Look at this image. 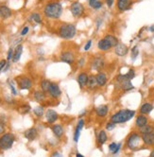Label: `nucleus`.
<instances>
[{"instance_id": "nucleus-36", "label": "nucleus", "mask_w": 154, "mask_h": 157, "mask_svg": "<svg viewBox=\"0 0 154 157\" xmlns=\"http://www.w3.org/2000/svg\"><path fill=\"white\" fill-rule=\"evenodd\" d=\"M126 77H127V78L128 80H130V81H131V80H133L134 78V77H135V71H134V69H133V68H130L126 74Z\"/></svg>"}, {"instance_id": "nucleus-2", "label": "nucleus", "mask_w": 154, "mask_h": 157, "mask_svg": "<svg viewBox=\"0 0 154 157\" xmlns=\"http://www.w3.org/2000/svg\"><path fill=\"white\" fill-rule=\"evenodd\" d=\"M134 115H135V111L129 110V109L120 110V111L116 112L115 114H114L111 117V121L115 123V124L124 123V122H127V121L130 120L134 117Z\"/></svg>"}, {"instance_id": "nucleus-30", "label": "nucleus", "mask_w": 154, "mask_h": 157, "mask_svg": "<svg viewBox=\"0 0 154 157\" xmlns=\"http://www.w3.org/2000/svg\"><path fill=\"white\" fill-rule=\"evenodd\" d=\"M52 131L57 137H61L63 134V129L61 125H54L52 128Z\"/></svg>"}, {"instance_id": "nucleus-49", "label": "nucleus", "mask_w": 154, "mask_h": 157, "mask_svg": "<svg viewBox=\"0 0 154 157\" xmlns=\"http://www.w3.org/2000/svg\"><path fill=\"white\" fill-rule=\"evenodd\" d=\"M148 30H149V31H151V32H154V25H153V26H151V27H149Z\"/></svg>"}, {"instance_id": "nucleus-5", "label": "nucleus", "mask_w": 154, "mask_h": 157, "mask_svg": "<svg viewBox=\"0 0 154 157\" xmlns=\"http://www.w3.org/2000/svg\"><path fill=\"white\" fill-rule=\"evenodd\" d=\"M116 82L120 89L123 91H130L133 89V85L131 83V81L128 80L125 74H120L116 77Z\"/></svg>"}, {"instance_id": "nucleus-11", "label": "nucleus", "mask_w": 154, "mask_h": 157, "mask_svg": "<svg viewBox=\"0 0 154 157\" xmlns=\"http://www.w3.org/2000/svg\"><path fill=\"white\" fill-rule=\"evenodd\" d=\"M61 61L65 63L72 64L75 62V54L71 51H64L61 55Z\"/></svg>"}, {"instance_id": "nucleus-15", "label": "nucleus", "mask_w": 154, "mask_h": 157, "mask_svg": "<svg viewBox=\"0 0 154 157\" xmlns=\"http://www.w3.org/2000/svg\"><path fill=\"white\" fill-rule=\"evenodd\" d=\"M88 78H89V75L85 72H81L78 75V78H77V81L79 82V85L81 88H83L84 86H86L87 82H88Z\"/></svg>"}, {"instance_id": "nucleus-46", "label": "nucleus", "mask_w": 154, "mask_h": 157, "mask_svg": "<svg viewBox=\"0 0 154 157\" xmlns=\"http://www.w3.org/2000/svg\"><path fill=\"white\" fill-rule=\"evenodd\" d=\"M115 3V0H106V4L109 8H112Z\"/></svg>"}, {"instance_id": "nucleus-9", "label": "nucleus", "mask_w": 154, "mask_h": 157, "mask_svg": "<svg viewBox=\"0 0 154 157\" xmlns=\"http://www.w3.org/2000/svg\"><path fill=\"white\" fill-rule=\"evenodd\" d=\"M91 64H92V67H93L94 70L100 71L104 67V65H105V61H104V59L101 57L100 55H97L96 57H95L93 59Z\"/></svg>"}, {"instance_id": "nucleus-51", "label": "nucleus", "mask_w": 154, "mask_h": 157, "mask_svg": "<svg viewBox=\"0 0 154 157\" xmlns=\"http://www.w3.org/2000/svg\"><path fill=\"white\" fill-rule=\"evenodd\" d=\"M149 157H154V151H152L150 152V155H149Z\"/></svg>"}, {"instance_id": "nucleus-53", "label": "nucleus", "mask_w": 154, "mask_h": 157, "mask_svg": "<svg viewBox=\"0 0 154 157\" xmlns=\"http://www.w3.org/2000/svg\"><path fill=\"white\" fill-rule=\"evenodd\" d=\"M0 102H1V99H0Z\"/></svg>"}, {"instance_id": "nucleus-14", "label": "nucleus", "mask_w": 154, "mask_h": 157, "mask_svg": "<svg viewBox=\"0 0 154 157\" xmlns=\"http://www.w3.org/2000/svg\"><path fill=\"white\" fill-rule=\"evenodd\" d=\"M96 82H97L98 86L102 87V86L106 85V83L108 82V77H107L106 73H104V72H98L96 75Z\"/></svg>"}, {"instance_id": "nucleus-42", "label": "nucleus", "mask_w": 154, "mask_h": 157, "mask_svg": "<svg viewBox=\"0 0 154 157\" xmlns=\"http://www.w3.org/2000/svg\"><path fill=\"white\" fill-rule=\"evenodd\" d=\"M91 46H92V40H88V42L86 43V44L84 46V50L88 51L91 48Z\"/></svg>"}, {"instance_id": "nucleus-39", "label": "nucleus", "mask_w": 154, "mask_h": 157, "mask_svg": "<svg viewBox=\"0 0 154 157\" xmlns=\"http://www.w3.org/2000/svg\"><path fill=\"white\" fill-rule=\"evenodd\" d=\"M34 114L38 117H41L43 114V108L42 106H39V107H36L34 109Z\"/></svg>"}, {"instance_id": "nucleus-52", "label": "nucleus", "mask_w": 154, "mask_h": 157, "mask_svg": "<svg viewBox=\"0 0 154 157\" xmlns=\"http://www.w3.org/2000/svg\"><path fill=\"white\" fill-rule=\"evenodd\" d=\"M87 1H88V2H90V1H93V0H87Z\"/></svg>"}, {"instance_id": "nucleus-10", "label": "nucleus", "mask_w": 154, "mask_h": 157, "mask_svg": "<svg viewBox=\"0 0 154 157\" xmlns=\"http://www.w3.org/2000/svg\"><path fill=\"white\" fill-rule=\"evenodd\" d=\"M129 52V48L123 43H118L115 47V53L118 57H124Z\"/></svg>"}, {"instance_id": "nucleus-12", "label": "nucleus", "mask_w": 154, "mask_h": 157, "mask_svg": "<svg viewBox=\"0 0 154 157\" xmlns=\"http://www.w3.org/2000/svg\"><path fill=\"white\" fill-rule=\"evenodd\" d=\"M48 93L49 95L54 98H58L61 94H62V91H61V89L59 87V85L57 83H55V82H51L50 84V87H49V90H48Z\"/></svg>"}, {"instance_id": "nucleus-54", "label": "nucleus", "mask_w": 154, "mask_h": 157, "mask_svg": "<svg viewBox=\"0 0 154 157\" xmlns=\"http://www.w3.org/2000/svg\"><path fill=\"white\" fill-rule=\"evenodd\" d=\"M153 107H154V105H153Z\"/></svg>"}, {"instance_id": "nucleus-48", "label": "nucleus", "mask_w": 154, "mask_h": 157, "mask_svg": "<svg viewBox=\"0 0 154 157\" xmlns=\"http://www.w3.org/2000/svg\"><path fill=\"white\" fill-rule=\"evenodd\" d=\"M4 131H5V127H4V125L2 124V123H0V134L3 133V132H4Z\"/></svg>"}, {"instance_id": "nucleus-44", "label": "nucleus", "mask_w": 154, "mask_h": 157, "mask_svg": "<svg viewBox=\"0 0 154 157\" xmlns=\"http://www.w3.org/2000/svg\"><path fill=\"white\" fill-rule=\"evenodd\" d=\"M78 65H79V67H81V68H82V67L85 65V60H84V58H81V59L79 60Z\"/></svg>"}, {"instance_id": "nucleus-22", "label": "nucleus", "mask_w": 154, "mask_h": 157, "mask_svg": "<svg viewBox=\"0 0 154 157\" xmlns=\"http://www.w3.org/2000/svg\"><path fill=\"white\" fill-rule=\"evenodd\" d=\"M153 108L154 107H153V105L151 103L146 102L140 107V113H141V115H148V114L151 113V111L153 110Z\"/></svg>"}, {"instance_id": "nucleus-43", "label": "nucleus", "mask_w": 154, "mask_h": 157, "mask_svg": "<svg viewBox=\"0 0 154 157\" xmlns=\"http://www.w3.org/2000/svg\"><path fill=\"white\" fill-rule=\"evenodd\" d=\"M7 61L6 60H2V61H0V72L3 71V69L5 68V66L7 64Z\"/></svg>"}, {"instance_id": "nucleus-32", "label": "nucleus", "mask_w": 154, "mask_h": 157, "mask_svg": "<svg viewBox=\"0 0 154 157\" xmlns=\"http://www.w3.org/2000/svg\"><path fill=\"white\" fill-rule=\"evenodd\" d=\"M153 131H154L153 127H152V126H150V125H148V124H147L146 126L140 128V132H141L142 134L149 133V132H153Z\"/></svg>"}, {"instance_id": "nucleus-35", "label": "nucleus", "mask_w": 154, "mask_h": 157, "mask_svg": "<svg viewBox=\"0 0 154 157\" xmlns=\"http://www.w3.org/2000/svg\"><path fill=\"white\" fill-rule=\"evenodd\" d=\"M30 18L33 20L35 23H37V24H41L42 23V18H41V16H40V14L39 13H32L31 14V16H30Z\"/></svg>"}, {"instance_id": "nucleus-26", "label": "nucleus", "mask_w": 154, "mask_h": 157, "mask_svg": "<svg viewBox=\"0 0 154 157\" xmlns=\"http://www.w3.org/2000/svg\"><path fill=\"white\" fill-rule=\"evenodd\" d=\"M22 52H23V46L22 44H18L16 47V48L14 49V53H13V61L14 63H17L20 58H21V55H22Z\"/></svg>"}, {"instance_id": "nucleus-45", "label": "nucleus", "mask_w": 154, "mask_h": 157, "mask_svg": "<svg viewBox=\"0 0 154 157\" xmlns=\"http://www.w3.org/2000/svg\"><path fill=\"white\" fill-rule=\"evenodd\" d=\"M28 30H29L28 27H25L23 29H22V31H21V35H22V36L27 35V34H28Z\"/></svg>"}, {"instance_id": "nucleus-28", "label": "nucleus", "mask_w": 154, "mask_h": 157, "mask_svg": "<svg viewBox=\"0 0 154 157\" xmlns=\"http://www.w3.org/2000/svg\"><path fill=\"white\" fill-rule=\"evenodd\" d=\"M121 146H122V145H121V143L116 144V143L113 142V143H111V144L109 145V151H111L113 154H116L120 151Z\"/></svg>"}, {"instance_id": "nucleus-21", "label": "nucleus", "mask_w": 154, "mask_h": 157, "mask_svg": "<svg viewBox=\"0 0 154 157\" xmlns=\"http://www.w3.org/2000/svg\"><path fill=\"white\" fill-rule=\"evenodd\" d=\"M148 124V118L147 117H145V115H140L136 117V121H135V125L136 127H138L139 129L144 127Z\"/></svg>"}, {"instance_id": "nucleus-40", "label": "nucleus", "mask_w": 154, "mask_h": 157, "mask_svg": "<svg viewBox=\"0 0 154 157\" xmlns=\"http://www.w3.org/2000/svg\"><path fill=\"white\" fill-rule=\"evenodd\" d=\"M13 53H14V50H13V48H10L9 49V51H8V57H7V59L9 61V60H13Z\"/></svg>"}, {"instance_id": "nucleus-37", "label": "nucleus", "mask_w": 154, "mask_h": 157, "mask_svg": "<svg viewBox=\"0 0 154 157\" xmlns=\"http://www.w3.org/2000/svg\"><path fill=\"white\" fill-rule=\"evenodd\" d=\"M30 111V107L28 106V105H27V104H25V105H22V106H20L19 107V112L21 114H27V113H28V112Z\"/></svg>"}, {"instance_id": "nucleus-4", "label": "nucleus", "mask_w": 154, "mask_h": 157, "mask_svg": "<svg viewBox=\"0 0 154 157\" xmlns=\"http://www.w3.org/2000/svg\"><path fill=\"white\" fill-rule=\"evenodd\" d=\"M15 137L13 133H5L0 137V149L1 150H9L13 147Z\"/></svg>"}, {"instance_id": "nucleus-34", "label": "nucleus", "mask_w": 154, "mask_h": 157, "mask_svg": "<svg viewBox=\"0 0 154 157\" xmlns=\"http://www.w3.org/2000/svg\"><path fill=\"white\" fill-rule=\"evenodd\" d=\"M34 98L37 101H43V99L46 98V95L43 92H40V91H36L34 93Z\"/></svg>"}, {"instance_id": "nucleus-27", "label": "nucleus", "mask_w": 154, "mask_h": 157, "mask_svg": "<svg viewBox=\"0 0 154 157\" xmlns=\"http://www.w3.org/2000/svg\"><path fill=\"white\" fill-rule=\"evenodd\" d=\"M104 39H106L107 41H108V43L111 44V47L112 48H115L116 44L119 43L118 42V39L115 37V36H114V35H112V34H108V35H106L105 37H104Z\"/></svg>"}, {"instance_id": "nucleus-41", "label": "nucleus", "mask_w": 154, "mask_h": 157, "mask_svg": "<svg viewBox=\"0 0 154 157\" xmlns=\"http://www.w3.org/2000/svg\"><path fill=\"white\" fill-rule=\"evenodd\" d=\"M115 128V123H114V122H109V123H107V125H106V129L108 130V131H112V130H114Z\"/></svg>"}, {"instance_id": "nucleus-6", "label": "nucleus", "mask_w": 154, "mask_h": 157, "mask_svg": "<svg viewBox=\"0 0 154 157\" xmlns=\"http://www.w3.org/2000/svg\"><path fill=\"white\" fill-rule=\"evenodd\" d=\"M141 139H142V137L139 136L138 133H136V132L131 133L130 136L128 137V139H127V146H128V148L130 150H133V151L136 150L139 147Z\"/></svg>"}, {"instance_id": "nucleus-17", "label": "nucleus", "mask_w": 154, "mask_h": 157, "mask_svg": "<svg viewBox=\"0 0 154 157\" xmlns=\"http://www.w3.org/2000/svg\"><path fill=\"white\" fill-rule=\"evenodd\" d=\"M142 140L148 146H153L154 145V132L142 134Z\"/></svg>"}, {"instance_id": "nucleus-1", "label": "nucleus", "mask_w": 154, "mask_h": 157, "mask_svg": "<svg viewBox=\"0 0 154 157\" xmlns=\"http://www.w3.org/2000/svg\"><path fill=\"white\" fill-rule=\"evenodd\" d=\"M43 13L47 18L58 19L62 13V6L60 2H50L43 9Z\"/></svg>"}, {"instance_id": "nucleus-24", "label": "nucleus", "mask_w": 154, "mask_h": 157, "mask_svg": "<svg viewBox=\"0 0 154 157\" xmlns=\"http://www.w3.org/2000/svg\"><path fill=\"white\" fill-rule=\"evenodd\" d=\"M96 115L100 117H104L107 116L108 112H109V107L107 105H100L98 106L96 109Z\"/></svg>"}, {"instance_id": "nucleus-50", "label": "nucleus", "mask_w": 154, "mask_h": 157, "mask_svg": "<svg viewBox=\"0 0 154 157\" xmlns=\"http://www.w3.org/2000/svg\"><path fill=\"white\" fill-rule=\"evenodd\" d=\"M76 157H84V156H83L82 154H81L80 152H78V153L76 154Z\"/></svg>"}, {"instance_id": "nucleus-38", "label": "nucleus", "mask_w": 154, "mask_h": 157, "mask_svg": "<svg viewBox=\"0 0 154 157\" xmlns=\"http://www.w3.org/2000/svg\"><path fill=\"white\" fill-rule=\"evenodd\" d=\"M138 54H139V49L137 47H133V48H131V59L135 60L137 58Z\"/></svg>"}, {"instance_id": "nucleus-23", "label": "nucleus", "mask_w": 154, "mask_h": 157, "mask_svg": "<svg viewBox=\"0 0 154 157\" xmlns=\"http://www.w3.org/2000/svg\"><path fill=\"white\" fill-rule=\"evenodd\" d=\"M37 136V130L34 128H30L25 132V137L30 141L34 140Z\"/></svg>"}, {"instance_id": "nucleus-29", "label": "nucleus", "mask_w": 154, "mask_h": 157, "mask_svg": "<svg viewBox=\"0 0 154 157\" xmlns=\"http://www.w3.org/2000/svg\"><path fill=\"white\" fill-rule=\"evenodd\" d=\"M97 140H98V143L100 145H103L106 143V141L108 140V136H107V133L105 131H100V134H98V137H97Z\"/></svg>"}, {"instance_id": "nucleus-47", "label": "nucleus", "mask_w": 154, "mask_h": 157, "mask_svg": "<svg viewBox=\"0 0 154 157\" xmlns=\"http://www.w3.org/2000/svg\"><path fill=\"white\" fill-rule=\"evenodd\" d=\"M9 88H10V90H12L13 95H17V92H16V90H15V88H14V86H13L12 83L9 84Z\"/></svg>"}, {"instance_id": "nucleus-33", "label": "nucleus", "mask_w": 154, "mask_h": 157, "mask_svg": "<svg viewBox=\"0 0 154 157\" xmlns=\"http://www.w3.org/2000/svg\"><path fill=\"white\" fill-rule=\"evenodd\" d=\"M50 84H51V82H50L49 81H47V80L43 81V82H41V88H42L43 92H48L49 87H50Z\"/></svg>"}, {"instance_id": "nucleus-7", "label": "nucleus", "mask_w": 154, "mask_h": 157, "mask_svg": "<svg viewBox=\"0 0 154 157\" xmlns=\"http://www.w3.org/2000/svg\"><path fill=\"white\" fill-rule=\"evenodd\" d=\"M70 10H71V13L74 17L76 18H80L81 17L84 13H85V9H84V6L78 2V1H76L74 3L71 4V7H70Z\"/></svg>"}, {"instance_id": "nucleus-18", "label": "nucleus", "mask_w": 154, "mask_h": 157, "mask_svg": "<svg viewBox=\"0 0 154 157\" xmlns=\"http://www.w3.org/2000/svg\"><path fill=\"white\" fill-rule=\"evenodd\" d=\"M83 126H84V121L82 119H81L78 122V125H77L76 130H75V133H74V141L75 142H78L79 141V138L81 136V132Z\"/></svg>"}, {"instance_id": "nucleus-3", "label": "nucleus", "mask_w": 154, "mask_h": 157, "mask_svg": "<svg viewBox=\"0 0 154 157\" xmlns=\"http://www.w3.org/2000/svg\"><path fill=\"white\" fill-rule=\"evenodd\" d=\"M59 36L62 39H72L76 36L77 28L73 24H62L59 28Z\"/></svg>"}, {"instance_id": "nucleus-8", "label": "nucleus", "mask_w": 154, "mask_h": 157, "mask_svg": "<svg viewBox=\"0 0 154 157\" xmlns=\"http://www.w3.org/2000/svg\"><path fill=\"white\" fill-rule=\"evenodd\" d=\"M133 4V0H117L116 2V8L119 12L123 13L126 12V10H129L131 6Z\"/></svg>"}, {"instance_id": "nucleus-16", "label": "nucleus", "mask_w": 154, "mask_h": 157, "mask_svg": "<svg viewBox=\"0 0 154 157\" xmlns=\"http://www.w3.org/2000/svg\"><path fill=\"white\" fill-rule=\"evenodd\" d=\"M12 14H13V13L9 8H8L5 5L0 6V17L2 19H8L12 16Z\"/></svg>"}, {"instance_id": "nucleus-13", "label": "nucleus", "mask_w": 154, "mask_h": 157, "mask_svg": "<svg viewBox=\"0 0 154 157\" xmlns=\"http://www.w3.org/2000/svg\"><path fill=\"white\" fill-rule=\"evenodd\" d=\"M18 85L19 88L22 90H28L32 86V82L30 81V78L25 77V78H20V80L18 81Z\"/></svg>"}, {"instance_id": "nucleus-31", "label": "nucleus", "mask_w": 154, "mask_h": 157, "mask_svg": "<svg viewBox=\"0 0 154 157\" xmlns=\"http://www.w3.org/2000/svg\"><path fill=\"white\" fill-rule=\"evenodd\" d=\"M89 6L94 10H100L102 7V2L100 0H93V1L89 2Z\"/></svg>"}, {"instance_id": "nucleus-19", "label": "nucleus", "mask_w": 154, "mask_h": 157, "mask_svg": "<svg viewBox=\"0 0 154 157\" xmlns=\"http://www.w3.org/2000/svg\"><path fill=\"white\" fill-rule=\"evenodd\" d=\"M97 48H98V49L101 50V51H108V50H110V49L112 48L111 44H110L108 43V41L106 39H104V38H102V39H100V41H98Z\"/></svg>"}, {"instance_id": "nucleus-20", "label": "nucleus", "mask_w": 154, "mask_h": 157, "mask_svg": "<svg viewBox=\"0 0 154 157\" xmlns=\"http://www.w3.org/2000/svg\"><path fill=\"white\" fill-rule=\"evenodd\" d=\"M46 117L48 123H54L58 119V114L55 112L54 110H47V112L46 113Z\"/></svg>"}, {"instance_id": "nucleus-25", "label": "nucleus", "mask_w": 154, "mask_h": 157, "mask_svg": "<svg viewBox=\"0 0 154 157\" xmlns=\"http://www.w3.org/2000/svg\"><path fill=\"white\" fill-rule=\"evenodd\" d=\"M86 86L89 88V89H95L98 86L97 82H96V78L95 75H90L89 78H88V82Z\"/></svg>"}]
</instances>
